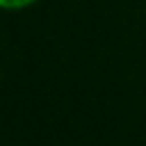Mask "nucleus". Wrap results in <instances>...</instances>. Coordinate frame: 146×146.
I'll return each mask as SVG.
<instances>
[{"label":"nucleus","mask_w":146,"mask_h":146,"mask_svg":"<svg viewBox=\"0 0 146 146\" xmlns=\"http://www.w3.org/2000/svg\"><path fill=\"white\" fill-rule=\"evenodd\" d=\"M36 3L38 0H0V10L3 12H19V10H27Z\"/></svg>","instance_id":"nucleus-1"}]
</instances>
